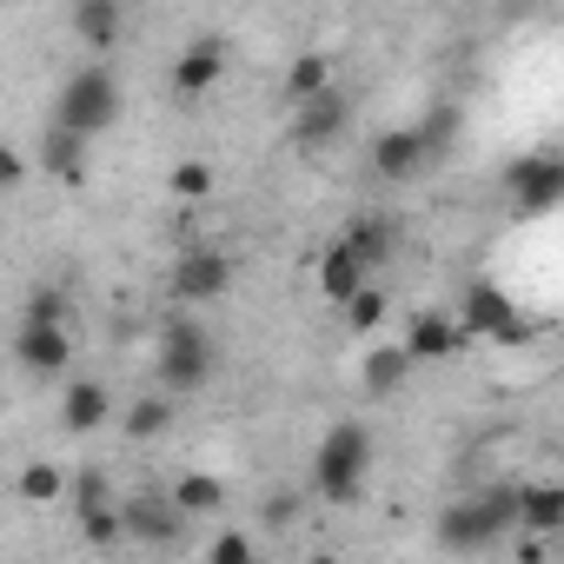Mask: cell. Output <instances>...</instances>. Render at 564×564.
I'll return each mask as SVG.
<instances>
[{
    "label": "cell",
    "instance_id": "obj_1",
    "mask_svg": "<svg viewBox=\"0 0 564 564\" xmlns=\"http://www.w3.org/2000/svg\"><path fill=\"white\" fill-rule=\"evenodd\" d=\"M511 531H524L518 524V485H478L438 511V551H452V557H478V551L505 544Z\"/></svg>",
    "mask_w": 564,
    "mask_h": 564
},
{
    "label": "cell",
    "instance_id": "obj_2",
    "mask_svg": "<svg viewBox=\"0 0 564 564\" xmlns=\"http://www.w3.org/2000/svg\"><path fill=\"white\" fill-rule=\"evenodd\" d=\"M366 471H372V432L359 419H339L313 452V491L326 505H352L366 491Z\"/></svg>",
    "mask_w": 564,
    "mask_h": 564
},
{
    "label": "cell",
    "instance_id": "obj_3",
    "mask_svg": "<svg viewBox=\"0 0 564 564\" xmlns=\"http://www.w3.org/2000/svg\"><path fill=\"white\" fill-rule=\"evenodd\" d=\"M213 366H219V352H213V333H206L199 319L173 313V319L160 326V359H153V372H160V392H166V399H186V392L213 386Z\"/></svg>",
    "mask_w": 564,
    "mask_h": 564
},
{
    "label": "cell",
    "instance_id": "obj_4",
    "mask_svg": "<svg viewBox=\"0 0 564 564\" xmlns=\"http://www.w3.org/2000/svg\"><path fill=\"white\" fill-rule=\"evenodd\" d=\"M113 120H120V74H113L107 61H87L80 74H67V87H61V100H54V127L94 140V133H107Z\"/></svg>",
    "mask_w": 564,
    "mask_h": 564
},
{
    "label": "cell",
    "instance_id": "obj_5",
    "mask_svg": "<svg viewBox=\"0 0 564 564\" xmlns=\"http://www.w3.org/2000/svg\"><path fill=\"white\" fill-rule=\"evenodd\" d=\"M505 193H511V213L538 219V213H557L564 206V153H524L505 166Z\"/></svg>",
    "mask_w": 564,
    "mask_h": 564
},
{
    "label": "cell",
    "instance_id": "obj_6",
    "mask_svg": "<svg viewBox=\"0 0 564 564\" xmlns=\"http://www.w3.org/2000/svg\"><path fill=\"white\" fill-rule=\"evenodd\" d=\"M458 333H471V339H505V346H518L531 326H518V306L491 286V279H471L465 286V306H458Z\"/></svg>",
    "mask_w": 564,
    "mask_h": 564
},
{
    "label": "cell",
    "instance_id": "obj_7",
    "mask_svg": "<svg viewBox=\"0 0 564 564\" xmlns=\"http://www.w3.org/2000/svg\"><path fill=\"white\" fill-rule=\"evenodd\" d=\"M226 286H232V259L226 252H213V246L180 252V265H173V300L180 306H213V300H226Z\"/></svg>",
    "mask_w": 564,
    "mask_h": 564
},
{
    "label": "cell",
    "instance_id": "obj_8",
    "mask_svg": "<svg viewBox=\"0 0 564 564\" xmlns=\"http://www.w3.org/2000/svg\"><path fill=\"white\" fill-rule=\"evenodd\" d=\"M120 511H127V538H133V544H180L186 524H193V518L173 505V491H140V498H127Z\"/></svg>",
    "mask_w": 564,
    "mask_h": 564
},
{
    "label": "cell",
    "instance_id": "obj_9",
    "mask_svg": "<svg viewBox=\"0 0 564 564\" xmlns=\"http://www.w3.org/2000/svg\"><path fill=\"white\" fill-rule=\"evenodd\" d=\"M425 166H432V153H425L419 127H386V133L372 140V173H379L386 186H405V180H419Z\"/></svg>",
    "mask_w": 564,
    "mask_h": 564
},
{
    "label": "cell",
    "instance_id": "obj_10",
    "mask_svg": "<svg viewBox=\"0 0 564 564\" xmlns=\"http://www.w3.org/2000/svg\"><path fill=\"white\" fill-rule=\"evenodd\" d=\"M219 74H226V41H219V34H199V41H186L180 61H173V94L199 100V94L219 87Z\"/></svg>",
    "mask_w": 564,
    "mask_h": 564
},
{
    "label": "cell",
    "instance_id": "obj_11",
    "mask_svg": "<svg viewBox=\"0 0 564 564\" xmlns=\"http://www.w3.org/2000/svg\"><path fill=\"white\" fill-rule=\"evenodd\" d=\"M14 359L28 379H61L74 366V339L54 326H14Z\"/></svg>",
    "mask_w": 564,
    "mask_h": 564
},
{
    "label": "cell",
    "instance_id": "obj_12",
    "mask_svg": "<svg viewBox=\"0 0 564 564\" xmlns=\"http://www.w3.org/2000/svg\"><path fill=\"white\" fill-rule=\"evenodd\" d=\"M366 286H372V272L359 265V252H352L346 239H333V246L319 252V300H333V306L346 313V306H352Z\"/></svg>",
    "mask_w": 564,
    "mask_h": 564
},
{
    "label": "cell",
    "instance_id": "obj_13",
    "mask_svg": "<svg viewBox=\"0 0 564 564\" xmlns=\"http://www.w3.org/2000/svg\"><path fill=\"white\" fill-rule=\"evenodd\" d=\"M346 127H352V100H346L339 87L319 94V100H306V107H293V140H300V147H333Z\"/></svg>",
    "mask_w": 564,
    "mask_h": 564
},
{
    "label": "cell",
    "instance_id": "obj_14",
    "mask_svg": "<svg viewBox=\"0 0 564 564\" xmlns=\"http://www.w3.org/2000/svg\"><path fill=\"white\" fill-rule=\"evenodd\" d=\"M458 339H465V333H458V313H419L399 346L412 352V366H432V359H452Z\"/></svg>",
    "mask_w": 564,
    "mask_h": 564
},
{
    "label": "cell",
    "instance_id": "obj_15",
    "mask_svg": "<svg viewBox=\"0 0 564 564\" xmlns=\"http://www.w3.org/2000/svg\"><path fill=\"white\" fill-rule=\"evenodd\" d=\"M113 419V392L100 386V379H74L67 392H61V425L74 432V438H87V432H100Z\"/></svg>",
    "mask_w": 564,
    "mask_h": 564
},
{
    "label": "cell",
    "instance_id": "obj_16",
    "mask_svg": "<svg viewBox=\"0 0 564 564\" xmlns=\"http://www.w3.org/2000/svg\"><path fill=\"white\" fill-rule=\"evenodd\" d=\"M352 252H359V265L366 272H379V265H392V246H399V226L386 219V213H352V226L339 232Z\"/></svg>",
    "mask_w": 564,
    "mask_h": 564
},
{
    "label": "cell",
    "instance_id": "obj_17",
    "mask_svg": "<svg viewBox=\"0 0 564 564\" xmlns=\"http://www.w3.org/2000/svg\"><path fill=\"white\" fill-rule=\"evenodd\" d=\"M518 524L524 538H557L564 531V485H518Z\"/></svg>",
    "mask_w": 564,
    "mask_h": 564
},
{
    "label": "cell",
    "instance_id": "obj_18",
    "mask_svg": "<svg viewBox=\"0 0 564 564\" xmlns=\"http://www.w3.org/2000/svg\"><path fill=\"white\" fill-rule=\"evenodd\" d=\"M412 372H419V366H412V352H405V346H372V352L359 359V386H366L372 399H392Z\"/></svg>",
    "mask_w": 564,
    "mask_h": 564
},
{
    "label": "cell",
    "instance_id": "obj_19",
    "mask_svg": "<svg viewBox=\"0 0 564 564\" xmlns=\"http://www.w3.org/2000/svg\"><path fill=\"white\" fill-rule=\"evenodd\" d=\"M127 14H120V0H74V34L94 47V54H113Z\"/></svg>",
    "mask_w": 564,
    "mask_h": 564
},
{
    "label": "cell",
    "instance_id": "obj_20",
    "mask_svg": "<svg viewBox=\"0 0 564 564\" xmlns=\"http://www.w3.org/2000/svg\"><path fill=\"white\" fill-rule=\"evenodd\" d=\"M41 166H47L54 180H80V173H87V140L47 120V133H41Z\"/></svg>",
    "mask_w": 564,
    "mask_h": 564
},
{
    "label": "cell",
    "instance_id": "obj_21",
    "mask_svg": "<svg viewBox=\"0 0 564 564\" xmlns=\"http://www.w3.org/2000/svg\"><path fill=\"white\" fill-rule=\"evenodd\" d=\"M166 425H173V399H166V392H147V399H133V405L120 412V432H127L133 445L166 438Z\"/></svg>",
    "mask_w": 564,
    "mask_h": 564
},
{
    "label": "cell",
    "instance_id": "obj_22",
    "mask_svg": "<svg viewBox=\"0 0 564 564\" xmlns=\"http://www.w3.org/2000/svg\"><path fill=\"white\" fill-rule=\"evenodd\" d=\"M166 491H173V505H180L186 518H213V511L226 505V485H219L213 471H180Z\"/></svg>",
    "mask_w": 564,
    "mask_h": 564
},
{
    "label": "cell",
    "instance_id": "obj_23",
    "mask_svg": "<svg viewBox=\"0 0 564 564\" xmlns=\"http://www.w3.org/2000/svg\"><path fill=\"white\" fill-rule=\"evenodd\" d=\"M319 94H333V61H326V54H293V67H286V100L306 107V100H319Z\"/></svg>",
    "mask_w": 564,
    "mask_h": 564
},
{
    "label": "cell",
    "instance_id": "obj_24",
    "mask_svg": "<svg viewBox=\"0 0 564 564\" xmlns=\"http://www.w3.org/2000/svg\"><path fill=\"white\" fill-rule=\"evenodd\" d=\"M67 313H74L67 286H54V279H41V286L28 293V306H21V326H54V333H67Z\"/></svg>",
    "mask_w": 564,
    "mask_h": 564
},
{
    "label": "cell",
    "instance_id": "obj_25",
    "mask_svg": "<svg viewBox=\"0 0 564 564\" xmlns=\"http://www.w3.org/2000/svg\"><path fill=\"white\" fill-rule=\"evenodd\" d=\"M419 140H425V153H432V166H438V160L452 153V140H458V107H445V100H438V107L419 120Z\"/></svg>",
    "mask_w": 564,
    "mask_h": 564
},
{
    "label": "cell",
    "instance_id": "obj_26",
    "mask_svg": "<svg viewBox=\"0 0 564 564\" xmlns=\"http://www.w3.org/2000/svg\"><path fill=\"white\" fill-rule=\"evenodd\" d=\"M386 313H392V300H386V286H379V279H372V286H366V293L346 306V326H352V333H379V326H386Z\"/></svg>",
    "mask_w": 564,
    "mask_h": 564
},
{
    "label": "cell",
    "instance_id": "obj_27",
    "mask_svg": "<svg viewBox=\"0 0 564 564\" xmlns=\"http://www.w3.org/2000/svg\"><path fill=\"white\" fill-rule=\"evenodd\" d=\"M67 491V471L61 465H47V458H34L28 471H21V498H34V505H54Z\"/></svg>",
    "mask_w": 564,
    "mask_h": 564
},
{
    "label": "cell",
    "instance_id": "obj_28",
    "mask_svg": "<svg viewBox=\"0 0 564 564\" xmlns=\"http://www.w3.org/2000/svg\"><path fill=\"white\" fill-rule=\"evenodd\" d=\"M166 186H173V199H186V206H193V199H213V166H206V160H180Z\"/></svg>",
    "mask_w": 564,
    "mask_h": 564
},
{
    "label": "cell",
    "instance_id": "obj_29",
    "mask_svg": "<svg viewBox=\"0 0 564 564\" xmlns=\"http://www.w3.org/2000/svg\"><path fill=\"white\" fill-rule=\"evenodd\" d=\"M206 564H259V551H252V538H246V531H213Z\"/></svg>",
    "mask_w": 564,
    "mask_h": 564
},
{
    "label": "cell",
    "instance_id": "obj_30",
    "mask_svg": "<svg viewBox=\"0 0 564 564\" xmlns=\"http://www.w3.org/2000/svg\"><path fill=\"white\" fill-rule=\"evenodd\" d=\"M74 505H80V511H107V505H113L100 465H80V471H74Z\"/></svg>",
    "mask_w": 564,
    "mask_h": 564
},
{
    "label": "cell",
    "instance_id": "obj_31",
    "mask_svg": "<svg viewBox=\"0 0 564 564\" xmlns=\"http://www.w3.org/2000/svg\"><path fill=\"white\" fill-rule=\"evenodd\" d=\"M293 518H300V498H293V491H272V498L259 505V524H265V531H286Z\"/></svg>",
    "mask_w": 564,
    "mask_h": 564
},
{
    "label": "cell",
    "instance_id": "obj_32",
    "mask_svg": "<svg viewBox=\"0 0 564 564\" xmlns=\"http://www.w3.org/2000/svg\"><path fill=\"white\" fill-rule=\"evenodd\" d=\"M28 180V153H0V186H21Z\"/></svg>",
    "mask_w": 564,
    "mask_h": 564
},
{
    "label": "cell",
    "instance_id": "obj_33",
    "mask_svg": "<svg viewBox=\"0 0 564 564\" xmlns=\"http://www.w3.org/2000/svg\"><path fill=\"white\" fill-rule=\"evenodd\" d=\"M306 564H339V557H333V551H313V557H306Z\"/></svg>",
    "mask_w": 564,
    "mask_h": 564
}]
</instances>
